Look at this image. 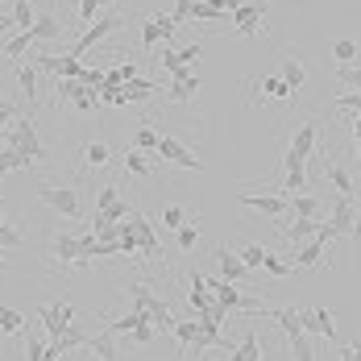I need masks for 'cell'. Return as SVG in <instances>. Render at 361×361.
<instances>
[{
	"label": "cell",
	"instance_id": "obj_27",
	"mask_svg": "<svg viewBox=\"0 0 361 361\" xmlns=\"http://www.w3.org/2000/svg\"><path fill=\"white\" fill-rule=\"evenodd\" d=\"M283 79H287V87L295 92V96L303 92V83H307V71H303V63H299L295 54H287V59H283Z\"/></svg>",
	"mask_w": 361,
	"mask_h": 361
},
{
	"label": "cell",
	"instance_id": "obj_51",
	"mask_svg": "<svg viewBox=\"0 0 361 361\" xmlns=\"http://www.w3.org/2000/svg\"><path fill=\"white\" fill-rule=\"evenodd\" d=\"M0 241H4V250H17V245H21V241H25V237H21V233H17V228H8V224H4V220H0Z\"/></svg>",
	"mask_w": 361,
	"mask_h": 361
},
{
	"label": "cell",
	"instance_id": "obj_32",
	"mask_svg": "<svg viewBox=\"0 0 361 361\" xmlns=\"http://www.w3.org/2000/svg\"><path fill=\"white\" fill-rule=\"evenodd\" d=\"M228 357H237V361H257V357H266V353H262L257 336H253V332H245V336H241V345H237V349H233Z\"/></svg>",
	"mask_w": 361,
	"mask_h": 361
},
{
	"label": "cell",
	"instance_id": "obj_26",
	"mask_svg": "<svg viewBox=\"0 0 361 361\" xmlns=\"http://www.w3.org/2000/svg\"><path fill=\"white\" fill-rule=\"evenodd\" d=\"M195 241H200V216H187L179 228H175V245H179L183 253H191Z\"/></svg>",
	"mask_w": 361,
	"mask_h": 361
},
{
	"label": "cell",
	"instance_id": "obj_6",
	"mask_svg": "<svg viewBox=\"0 0 361 361\" xmlns=\"http://www.w3.org/2000/svg\"><path fill=\"white\" fill-rule=\"evenodd\" d=\"M129 299H133V307H145V312H149L154 328H162V332H171V328H175L171 307H166V303L149 290V283H129Z\"/></svg>",
	"mask_w": 361,
	"mask_h": 361
},
{
	"label": "cell",
	"instance_id": "obj_30",
	"mask_svg": "<svg viewBox=\"0 0 361 361\" xmlns=\"http://www.w3.org/2000/svg\"><path fill=\"white\" fill-rule=\"evenodd\" d=\"M0 332H4V336H21V332H25V316H21L17 307H4V303H0Z\"/></svg>",
	"mask_w": 361,
	"mask_h": 361
},
{
	"label": "cell",
	"instance_id": "obj_35",
	"mask_svg": "<svg viewBox=\"0 0 361 361\" xmlns=\"http://www.w3.org/2000/svg\"><path fill=\"white\" fill-rule=\"evenodd\" d=\"M125 171H129V175H137V179H145V175H149L145 149H137V145H129V154H125Z\"/></svg>",
	"mask_w": 361,
	"mask_h": 361
},
{
	"label": "cell",
	"instance_id": "obj_24",
	"mask_svg": "<svg viewBox=\"0 0 361 361\" xmlns=\"http://www.w3.org/2000/svg\"><path fill=\"white\" fill-rule=\"evenodd\" d=\"M30 46H34V34L30 30H17V34L0 37V59H21Z\"/></svg>",
	"mask_w": 361,
	"mask_h": 361
},
{
	"label": "cell",
	"instance_id": "obj_48",
	"mask_svg": "<svg viewBox=\"0 0 361 361\" xmlns=\"http://www.w3.org/2000/svg\"><path fill=\"white\" fill-rule=\"evenodd\" d=\"M336 109H341V112H361V87H357V92L336 96Z\"/></svg>",
	"mask_w": 361,
	"mask_h": 361
},
{
	"label": "cell",
	"instance_id": "obj_19",
	"mask_svg": "<svg viewBox=\"0 0 361 361\" xmlns=\"http://www.w3.org/2000/svg\"><path fill=\"white\" fill-rule=\"evenodd\" d=\"M324 241H320V237H307V241H299V250H295V262H290V266H295V270H312V266H320V262H324Z\"/></svg>",
	"mask_w": 361,
	"mask_h": 361
},
{
	"label": "cell",
	"instance_id": "obj_10",
	"mask_svg": "<svg viewBox=\"0 0 361 361\" xmlns=\"http://www.w3.org/2000/svg\"><path fill=\"white\" fill-rule=\"evenodd\" d=\"M237 204H241V208H253L257 216H270V220L287 216V200H283V195H257V191H241V195H237Z\"/></svg>",
	"mask_w": 361,
	"mask_h": 361
},
{
	"label": "cell",
	"instance_id": "obj_28",
	"mask_svg": "<svg viewBox=\"0 0 361 361\" xmlns=\"http://www.w3.org/2000/svg\"><path fill=\"white\" fill-rule=\"evenodd\" d=\"M316 228H320V220L316 216H295V224H287V241L290 245H299V241L316 237Z\"/></svg>",
	"mask_w": 361,
	"mask_h": 361
},
{
	"label": "cell",
	"instance_id": "obj_56",
	"mask_svg": "<svg viewBox=\"0 0 361 361\" xmlns=\"http://www.w3.org/2000/svg\"><path fill=\"white\" fill-rule=\"evenodd\" d=\"M187 13H191V0H179V4H175V25L187 21Z\"/></svg>",
	"mask_w": 361,
	"mask_h": 361
},
{
	"label": "cell",
	"instance_id": "obj_22",
	"mask_svg": "<svg viewBox=\"0 0 361 361\" xmlns=\"http://www.w3.org/2000/svg\"><path fill=\"white\" fill-rule=\"evenodd\" d=\"M287 212L290 216H324L328 208H324V200H316V195H303V191H295V195H290L287 200Z\"/></svg>",
	"mask_w": 361,
	"mask_h": 361
},
{
	"label": "cell",
	"instance_id": "obj_17",
	"mask_svg": "<svg viewBox=\"0 0 361 361\" xmlns=\"http://www.w3.org/2000/svg\"><path fill=\"white\" fill-rule=\"evenodd\" d=\"M262 17H266V4H237V8H233V30L253 37L262 30Z\"/></svg>",
	"mask_w": 361,
	"mask_h": 361
},
{
	"label": "cell",
	"instance_id": "obj_36",
	"mask_svg": "<svg viewBox=\"0 0 361 361\" xmlns=\"http://www.w3.org/2000/svg\"><path fill=\"white\" fill-rule=\"evenodd\" d=\"M13 25L30 30L34 25V0H13Z\"/></svg>",
	"mask_w": 361,
	"mask_h": 361
},
{
	"label": "cell",
	"instance_id": "obj_5",
	"mask_svg": "<svg viewBox=\"0 0 361 361\" xmlns=\"http://www.w3.org/2000/svg\"><path fill=\"white\" fill-rule=\"evenodd\" d=\"M204 283H208V290L216 295V303L224 312H262L266 307L262 299H250L245 290H237V283H228V279H204Z\"/></svg>",
	"mask_w": 361,
	"mask_h": 361
},
{
	"label": "cell",
	"instance_id": "obj_59",
	"mask_svg": "<svg viewBox=\"0 0 361 361\" xmlns=\"http://www.w3.org/2000/svg\"><path fill=\"white\" fill-rule=\"evenodd\" d=\"M357 158H361V137H357Z\"/></svg>",
	"mask_w": 361,
	"mask_h": 361
},
{
	"label": "cell",
	"instance_id": "obj_7",
	"mask_svg": "<svg viewBox=\"0 0 361 361\" xmlns=\"http://www.w3.org/2000/svg\"><path fill=\"white\" fill-rule=\"evenodd\" d=\"M112 30H121V13H104L100 21H92V25L79 34V42L71 46V54H75V59H79V54H87V50H92V46H100Z\"/></svg>",
	"mask_w": 361,
	"mask_h": 361
},
{
	"label": "cell",
	"instance_id": "obj_4",
	"mask_svg": "<svg viewBox=\"0 0 361 361\" xmlns=\"http://www.w3.org/2000/svg\"><path fill=\"white\" fill-rule=\"evenodd\" d=\"M316 137H320V125H316V116H307L299 129H295V137H290L287 154H283V166H303L312 154H316Z\"/></svg>",
	"mask_w": 361,
	"mask_h": 361
},
{
	"label": "cell",
	"instance_id": "obj_55",
	"mask_svg": "<svg viewBox=\"0 0 361 361\" xmlns=\"http://www.w3.org/2000/svg\"><path fill=\"white\" fill-rule=\"evenodd\" d=\"M341 357H345V361H361V341H349V345H341Z\"/></svg>",
	"mask_w": 361,
	"mask_h": 361
},
{
	"label": "cell",
	"instance_id": "obj_57",
	"mask_svg": "<svg viewBox=\"0 0 361 361\" xmlns=\"http://www.w3.org/2000/svg\"><path fill=\"white\" fill-rule=\"evenodd\" d=\"M349 125H353V137H361V112H353V121H349Z\"/></svg>",
	"mask_w": 361,
	"mask_h": 361
},
{
	"label": "cell",
	"instance_id": "obj_53",
	"mask_svg": "<svg viewBox=\"0 0 361 361\" xmlns=\"http://www.w3.org/2000/svg\"><path fill=\"white\" fill-rule=\"evenodd\" d=\"M200 54H204V50H200V42H191V46H183V50H179L183 67H195V63H200Z\"/></svg>",
	"mask_w": 361,
	"mask_h": 361
},
{
	"label": "cell",
	"instance_id": "obj_12",
	"mask_svg": "<svg viewBox=\"0 0 361 361\" xmlns=\"http://www.w3.org/2000/svg\"><path fill=\"white\" fill-rule=\"evenodd\" d=\"M154 154H158L162 162H175V166H183V171H200V158H195L187 145L175 142L171 133H162V137H158V149H154Z\"/></svg>",
	"mask_w": 361,
	"mask_h": 361
},
{
	"label": "cell",
	"instance_id": "obj_42",
	"mask_svg": "<svg viewBox=\"0 0 361 361\" xmlns=\"http://www.w3.org/2000/svg\"><path fill=\"white\" fill-rule=\"evenodd\" d=\"M187 216H191L187 208H179V204H166V208H162V228H171V233H175Z\"/></svg>",
	"mask_w": 361,
	"mask_h": 361
},
{
	"label": "cell",
	"instance_id": "obj_15",
	"mask_svg": "<svg viewBox=\"0 0 361 361\" xmlns=\"http://www.w3.org/2000/svg\"><path fill=\"white\" fill-rule=\"evenodd\" d=\"M37 71H54L59 79H79L83 75V59L75 54H46V59H34Z\"/></svg>",
	"mask_w": 361,
	"mask_h": 361
},
{
	"label": "cell",
	"instance_id": "obj_49",
	"mask_svg": "<svg viewBox=\"0 0 361 361\" xmlns=\"http://www.w3.org/2000/svg\"><path fill=\"white\" fill-rule=\"evenodd\" d=\"M100 13V0H79V25H92Z\"/></svg>",
	"mask_w": 361,
	"mask_h": 361
},
{
	"label": "cell",
	"instance_id": "obj_18",
	"mask_svg": "<svg viewBox=\"0 0 361 361\" xmlns=\"http://www.w3.org/2000/svg\"><path fill=\"white\" fill-rule=\"evenodd\" d=\"M129 224H133V237H137L142 257H158V233H154V224H149L142 212H129Z\"/></svg>",
	"mask_w": 361,
	"mask_h": 361
},
{
	"label": "cell",
	"instance_id": "obj_34",
	"mask_svg": "<svg viewBox=\"0 0 361 361\" xmlns=\"http://www.w3.org/2000/svg\"><path fill=\"white\" fill-rule=\"evenodd\" d=\"M357 54H361L357 37H341V42H332V59H336V63H353Z\"/></svg>",
	"mask_w": 361,
	"mask_h": 361
},
{
	"label": "cell",
	"instance_id": "obj_25",
	"mask_svg": "<svg viewBox=\"0 0 361 361\" xmlns=\"http://www.w3.org/2000/svg\"><path fill=\"white\" fill-rule=\"evenodd\" d=\"M253 87H262V100H295V92L287 87L283 75H266V79H257Z\"/></svg>",
	"mask_w": 361,
	"mask_h": 361
},
{
	"label": "cell",
	"instance_id": "obj_9",
	"mask_svg": "<svg viewBox=\"0 0 361 361\" xmlns=\"http://www.w3.org/2000/svg\"><path fill=\"white\" fill-rule=\"evenodd\" d=\"M212 257H216V266H220V279H228V283H237V287H245V283L253 279V270H250V266H245V262H241L233 250L216 245V250H212Z\"/></svg>",
	"mask_w": 361,
	"mask_h": 361
},
{
	"label": "cell",
	"instance_id": "obj_23",
	"mask_svg": "<svg viewBox=\"0 0 361 361\" xmlns=\"http://www.w3.org/2000/svg\"><path fill=\"white\" fill-rule=\"evenodd\" d=\"M63 21L54 17V13H42V17H34V25H30V34H34V42H59L63 37Z\"/></svg>",
	"mask_w": 361,
	"mask_h": 361
},
{
	"label": "cell",
	"instance_id": "obj_1",
	"mask_svg": "<svg viewBox=\"0 0 361 361\" xmlns=\"http://www.w3.org/2000/svg\"><path fill=\"white\" fill-rule=\"evenodd\" d=\"M262 316H270L274 324L287 332V341H290V353L299 361H312L316 353H312V341H307V332H303V324H299V312L295 307H262Z\"/></svg>",
	"mask_w": 361,
	"mask_h": 361
},
{
	"label": "cell",
	"instance_id": "obj_58",
	"mask_svg": "<svg viewBox=\"0 0 361 361\" xmlns=\"http://www.w3.org/2000/svg\"><path fill=\"white\" fill-rule=\"evenodd\" d=\"M0 262H4V241H0Z\"/></svg>",
	"mask_w": 361,
	"mask_h": 361
},
{
	"label": "cell",
	"instance_id": "obj_20",
	"mask_svg": "<svg viewBox=\"0 0 361 361\" xmlns=\"http://www.w3.org/2000/svg\"><path fill=\"white\" fill-rule=\"evenodd\" d=\"M17 96H21L25 109L37 104V63H21L17 67Z\"/></svg>",
	"mask_w": 361,
	"mask_h": 361
},
{
	"label": "cell",
	"instance_id": "obj_39",
	"mask_svg": "<svg viewBox=\"0 0 361 361\" xmlns=\"http://www.w3.org/2000/svg\"><path fill=\"white\" fill-rule=\"evenodd\" d=\"M195 332H200V320H175V328H171V336L179 341V349L195 341Z\"/></svg>",
	"mask_w": 361,
	"mask_h": 361
},
{
	"label": "cell",
	"instance_id": "obj_47",
	"mask_svg": "<svg viewBox=\"0 0 361 361\" xmlns=\"http://www.w3.org/2000/svg\"><path fill=\"white\" fill-rule=\"evenodd\" d=\"M121 200V191H116V183H104V187H96V208H109Z\"/></svg>",
	"mask_w": 361,
	"mask_h": 361
},
{
	"label": "cell",
	"instance_id": "obj_13",
	"mask_svg": "<svg viewBox=\"0 0 361 361\" xmlns=\"http://www.w3.org/2000/svg\"><path fill=\"white\" fill-rule=\"evenodd\" d=\"M50 257L63 262V266H79V262H87V253H83V237H67V233H59V237L50 241Z\"/></svg>",
	"mask_w": 361,
	"mask_h": 361
},
{
	"label": "cell",
	"instance_id": "obj_37",
	"mask_svg": "<svg viewBox=\"0 0 361 361\" xmlns=\"http://www.w3.org/2000/svg\"><path fill=\"white\" fill-rule=\"evenodd\" d=\"M262 270H266V274H274V279H287V274L295 270V266H290V262H283L279 253H270V250H266V257H262Z\"/></svg>",
	"mask_w": 361,
	"mask_h": 361
},
{
	"label": "cell",
	"instance_id": "obj_33",
	"mask_svg": "<svg viewBox=\"0 0 361 361\" xmlns=\"http://www.w3.org/2000/svg\"><path fill=\"white\" fill-rule=\"evenodd\" d=\"M8 171H30V158H25V154H17L13 145H8V149H0V179H4Z\"/></svg>",
	"mask_w": 361,
	"mask_h": 361
},
{
	"label": "cell",
	"instance_id": "obj_31",
	"mask_svg": "<svg viewBox=\"0 0 361 361\" xmlns=\"http://www.w3.org/2000/svg\"><path fill=\"white\" fill-rule=\"evenodd\" d=\"M109 158H112V149H109V142H87L83 145V166H109Z\"/></svg>",
	"mask_w": 361,
	"mask_h": 361
},
{
	"label": "cell",
	"instance_id": "obj_45",
	"mask_svg": "<svg viewBox=\"0 0 361 361\" xmlns=\"http://www.w3.org/2000/svg\"><path fill=\"white\" fill-rule=\"evenodd\" d=\"M336 83H345V87H361V71L357 67H349V63H336Z\"/></svg>",
	"mask_w": 361,
	"mask_h": 361
},
{
	"label": "cell",
	"instance_id": "obj_44",
	"mask_svg": "<svg viewBox=\"0 0 361 361\" xmlns=\"http://www.w3.org/2000/svg\"><path fill=\"white\" fill-rule=\"evenodd\" d=\"M237 257L250 266V270H262V257H266V245H245V250H237Z\"/></svg>",
	"mask_w": 361,
	"mask_h": 361
},
{
	"label": "cell",
	"instance_id": "obj_3",
	"mask_svg": "<svg viewBox=\"0 0 361 361\" xmlns=\"http://www.w3.org/2000/svg\"><path fill=\"white\" fill-rule=\"evenodd\" d=\"M8 145H13L17 154H25V158H30V166H34V162H46V158H50L46 142L37 137V129H34V116H17V121H13Z\"/></svg>",
	"mask_w": 361,
	"mask_h": 361
},
{
	"label": "cell",
	"instance_id": "obj_41",
	"mask_svg": "<svg viewBox=\"0 0 361 361\" xmlns=\"http://www.w3.org/2000/svg\"><path fill=\"white\" fill-rule=\"evenodd\" d=\"M87 345H92L100 357H109V361H112V357H121V349L112 345V332H104V336H87Z\"/></svg>",
	"mask_w": 361,
	"mask_h": 361
},
{
	"label": "cell",
	"instance_id": "obj_40",
	"mask_svg": "<svg viewBox=\"0 0 361 361\" xmlns=\"http://www.w3.org/2000/svg\"><path fill=\"white\" fill-rule=\"evenodd\" d=\"M162 71L171 75V79H175V75H183V71H187V67H183V59H179V50H175L171 42H166V50H162Z\"/></svg>",
	"mask_w": 361,
	"mask_h": 361
},
{
	"label": "cell",
	"instance_id": "obj_8",
	"mask_svg": "<svg viewBox=\"0 0 361 361\" xmlns=\"http://www.w3.org/2000/svg\"><path fill=\"white\" fill-rule=\"evenodd\" d=\"M54 100H71L79 112H92L100 96H96V87H87L83 79H59V83H54Z\"/></svg>",
	"mask_w": 361,
	"mask_h": 361
},
{
	"label": "cell",
	"instance_id": "obj_38",
	"mask_svg": "<svg viewBox=\"0 0 361 361\" xmlns=\"http://www.w3.org/2000/svg\"><path fill=\"white\" fill-rule=\"evenodd\" d=\"M158 42H162V30H158V13H154L142 21V50H154Z\"/></svg>",
	"mask_w": 361,
	"mask_h": 361
},
{
	"label": "cell",
	"instance_id": "obj_50",
	"mask_svg": "<svg viewBox=\"0 0 361 361\" xmlns=\"http://www.w3.org/2000/svg\"><path fill=\"white\" fill-rule=\"evenodd\" d=\"M307 187V175H303V166H290L287 171V191L295 195V191H303Z\"/></svg>",
	"mask_w": 361,
	"mask_h": 361
},
{
	"label": "cell",
	"instance_id": "obj_11",
	"mask_svg": "<svg viewBox=\"0 0 361 361\" xmlns=\"http://www.w3.org/2000/svg\"><path fill=\"white\" fill-rule=\"evenodd\" d=\"M37 320L46 324V332H50V336H59V332H63V328H67V324L75 320V303H71V299L46 303V307H37Z\"/></svg>",
	"mask_w": 361,
	"mask_h": 361
},
{
	"label": "cell",
	"instance_id": "obj_52",
	"mask_svg": "<svg viewBox=\"0 0 361 361\" xmlns=\"http://www.w3.org/2000/svg\"><path fill=\"white\" fill-rule=\"evenodd\" d=\"M25 357L30 361H46V345L37 336H25Z\"/></svg>",
	"mask_w": 361,
	"mask_h": 361
},
{
	"label": "cell",
	"instance_id": "obj_16",
	"mask_svg": "<svg viewBox=\"0 0 361 361\" xmlns=\"http://www.w3.org/2000/svg\"><path fill=\"white\" fill-rule=\"evenodd\" d=\"M200 87H204V83H200V75H191V67H187L183 75L171 79L166 100H171V104H187V100H195V96H200Z\"/></svg>",
	"mask_w": 361,
	"mask_h": 361
},
{
	"label": "cell",
	"instance_id": "obj_14",
	"mask_svg": "<svg viewBox=\"0 0 361 361\" xmlns=\"http://www.w3.org/2000/svg\"><path fill=\"white\" fill-rule=\"evenodd\" d=\"M299 324H303V332H312V336L336 341V320H332V312H328V307H312V312H299Z\"/></svg>",
	"mask_w": 361,
	"mask_h": 361
},
{
	"label": "cell",
	"instance_id": "obj_43",
	"mask_svg": "<svg viewBox=\"0 0 361 361\" xmlns=\"http://www.w3.org/2000/svg\"><path fill=\"white\" fill-rule=\"evenodd\" d=\"M158 137H162L158 129H149V125H142V129L133 133V145H137V149H145V154H149V149H158Z\"/></svg>",
	"mask_w": 361,
	"mask_h": 361
},
{
	"label": "cell",
	"instance_id": "obj_29",
	"mask_svg": "<svg viewBox=\"0 0 361 361\" xmlns=\"http://www.w3.org/2000/svg\"><path fill=\"white\" fill-rule=\"evenodd\" d=\"M324 179L336 187V195H353V175L345 171V166H336V162H328L324 166Z\"/></svg>",
	"mask_w": 361,
	"mask_h": 361
},
{
	"label": "cell",
	"instance_id": "obj_2",
	"mask_svg": "<svg viewBox=\"0 0 361 361\" xmlns=\"http://www.w3.org/2000/svg\"><path fill=\"white\" fill-rule=\"evenodd\" d=\"M37 200L59 212L63 220H79L83 216V200H79V187H63V183H42L37 187Z\"/></svg>",
	"mask_w": 361,
	"mask_h": 361
},
{
	"label": "cell",
	"instance_id": "obj_54",
	"mask_svg": "<svg viewBox=\"0 0 361 361\" xmlns=\"http://www.w3.org/2000/svg\"><path fill=\"white\" fill-rule=\"evenodd\" d=\"M13 121H17V104H4V100H0V129H8Z\"/></svg>",
	"mask_w": 361,
	"mask_h": 361
},
{
	"label": "cell",
	"instance_id": "obj_46",
	"mask_svg": "<svg viewBox=\"0 0 361 361\" xmlns=\"http://www.w3.org/2000/svg\"><path fill=\"white\" fill-rule=\"evenodd\" d=\"M129 336H133L137 345H149V341H154V320H137V324L129 328Z\"/></svg>",
	"mask_w": 361,
	"mask_h": 361
},
{
	"label": "cell",
	"instance_id": "obj_21",
	"mask_svg": "<svg viewBox=\"0 0 361 361\" xmlns=\"http://www.w3.org/2000/svg\"><path fill=\"white\" fill-rule=\"evenodd\" d=\"M121 92H125V100H129V104H142V100H149V96H158L162 87H158L154 79L133 75V79H125V83H121Z\"/></svg>",
	"mask_w": 361,
	"mask_h": 361
}]
</instances>
